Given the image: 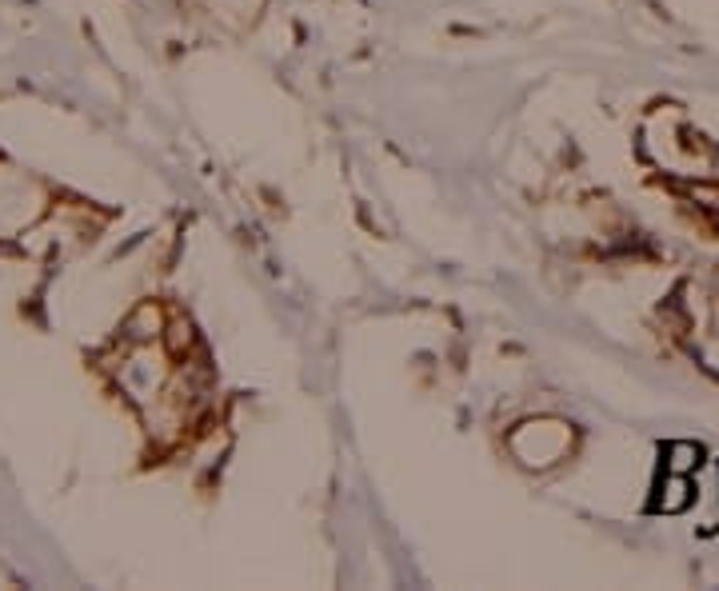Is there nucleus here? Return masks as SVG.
<instances>
[{"label": "nucleus", "mask_w": 719, "mask_h": 591, "mask_svg": "<svg viewBox=\"0 0 719 591\" xmlns=\"http://www.w3.org/2000/svg\"><path fill=\"white\" fill-rule=\"evenodd\" d=\"M672 455H675V460H672V472H687V468L699 460V451L692 448V444H679V448H672Z\"/></svg>", "instance_id": "f257e3e1"}]
</instances>
